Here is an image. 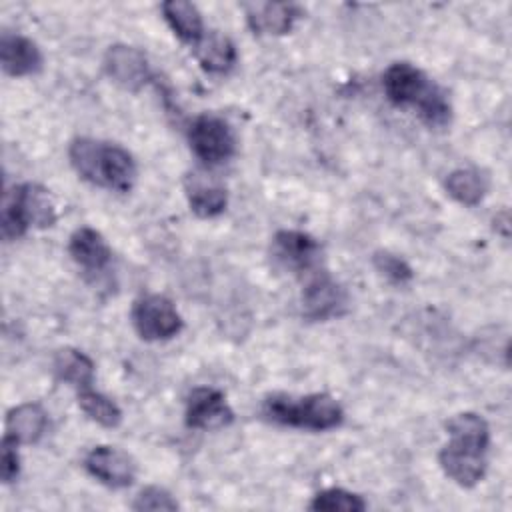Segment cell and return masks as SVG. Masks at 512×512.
<instances>
[{"label":"cell","mask_w":512,"mask_h":512,"mask_svg":"<svg viewBox=\"0 0 512 512\" xmlns=\"http://www.w3.org/2000/svg\"><path fill=\"white\" fill-rule=\"evenodd\" d=\"M382 86L392 104L414 106L430 128H444L450 124L452 106L446 94L410 62L390 64L382 76Z\"/></svg>","instance_id":"3957f363"},{"label":"cell","mask_w":512,"mask_h":512,"mask_svg":"<svg viewBox=\"0 0 512 512\" xmlns=\"http://www.w3.org/2000/svg\"><path fill=\"white\" fill-rule=\"evenodd\" d=\"M186 196L190 210L200 218H214L222 214L228 204V194L222 186L210 184L196 176L186 180Z\"/></svg>","instance_id":"ffe728a7"},{"label":"cell","mask_w":512,"mask_h":512,"mask_svg":"<svg viewBox=\"0 0 512 512\" xmlns=\"http://www.w3.org/2000/svg\"><path fill=\"white\" fill-rule=\"evenodd\" d=\"M450 440L438 452L444 474L462 488L476 486L486 474L490 444L488 422L476 412H460L446 424Z\"/></svg>","instance_id":"6da1fadb"},{"label":"cell","mask_w":512,"mask_h":512,"mask_svg":"<svg viewBox=\"0 0 512 512\" xmlns=\"http://www.w3.org/2000/svg\"><path fill=\"white\" fill-rule=\"evenodd\" d=\"M68 252L72 260L86 272H100L112 260V250L108 242L98 230L90 226H82L70 236Z\"/></svg>","instance_id":"9a60e30c"},{"label":"cell","mask_w":512,"mask_h":512,"mask_svg":"<svg viewBox=\"0 0 512 512\" xmlns=\"http://www.w3.org/2000/svg\"><path fill=\"white\" fill-rule=\"evenodd\" d=\"M262 414L276 424L324 432L342 424L344 410L330 394H308V396H268L262 404Z\"/></svg>","instance_id":"277c9868"},{"label":"cell","mask_w":512,"mask_h":512,"mask_svg":"<svg viewBox=\"0 0 512 512\" xmlns=\"http://www.w3.org/2000/svg\"><path fill=\"white\" fill-rule=\"evenodd\" d=\"M374 266L382 276H386L390 282H396V284H404L412 278V268L400 256L390 252H376Z\"/></svg>","instance_id":"cb8c5ba5"},{"label":"cell","mask_w":512,"mask_h":512,"mask_svg":"<svg viewBox=\"0 0 512 512\" xmlns=\"http://www.w3.org/2000/svg\"><path fill=\"white\" fill-rule=\"evenodd\" d=\"M132 324L144 340H168L182 330V318L164 294H146L132 306Z\"/></svg>","instance_id":"52a82bcc"},{"label":"cell","mask_w":512,"mask_h":512,"mask_svg":"<svg viewBox=\"0 0 512 512\" xmlns=\"http://www.w3.org/2000/svg\"><path fill=\"white\" fill-rule=\"evenodd\" d=\"M346 306V292L326 274L314 272L302 290V310L310 320H328Z\"/></svg>","instance_id":"7c38bea8"},{"label":"cell","mask_w":512,"mask_h":512,"mask_svg":"<svg viewBox=\"0 0 512 512\" xmlns=\"http://www.w3.org/2000/svg\"><path fill=\"white\" fill-rule=\"evenodd\" d=\"M58 380L84 390L94 382V362L76 348H60L52 362Z\"/></svg>","instance_id":"d6986e66"},{"label":"cell","mask_w":512,"mask_h":512,"mask_svg":"<svg viewBox=\"0 0 512 512\" xmlns=\"http://www.w3.org/2000/svg\"><path fill=\"white\" fill-rule=\"evenodd\" d=\"M56 222V208L48 190L40 184H20L4 194L0 228L6 240H16L28 228H50Z\"/></svg>","instance_id":"5b68a950"},{"label":"cell","mask_w":512,"mask_h":512,"mask_svg":"<svg viewBox=\"0 0 512 512\" xmlns=\"http://www.w3.org/2000/svg\"><path fill=\"white\" fill-rule=\"evenodd\" d=\"M308 508L316 512H362L366 510V500L344 488H328L318 492Z\"/></svg>","instance_id":"603a6c76"},{"label":"cell","mask_w":512,"mask_h":512,"mask_svg":"<svg viewBox=\"0 0 512 512\" xmlns=\"http://www.w3.org/2000/svg\"><path fill=\"white\" fill-rule=\"evenodd\" d=\"M194 54L200 66L212 74L228 72L236 62V46L234 42L220 32H208L194 44Z\"/></svg>","instance_id":"e0dca14e"},{"label":"cell","mask_w":512,"mask_h":512,"mask_svg":"<svg viewBox=\"0 0 512 512\" xmlns=\"http://www.w3.org/2000/svg\"><path fill=\"white\" fill-rule=\"evenodd\" d=\"M0 64L8 76H28L42 68V52L30 38L2 32Z\"/></svg>","instance_id":"5bb4252c"},{"label":"cell","mask_w":512,"mask_h":512,"mask_svg":"<svg viewBox=\"0 0 512 512\" xmlns=\"http://www.w3.org/2000/svg\"><path fill=\"white\" fill-rule=\"evenodd\" d=\"M78 406L90 420L104 428H116L122 422V410L118 404L108 396L92 390V386L78 390Z\"/></svg>","instance_id":"7402d4cb"},{"label":"cell","mask_w":512,"mask_h":512,"mask_svg":"<svg viewBox=\"0 0 512 512\" xmlns=\"http://www.w3.org/2000/svg\"><path fill=\"white\" fill-rule=\"evenodd\" d=\"M162 14L172 32L186 44H198L204 36V22L198 8L186 0H168L162 4Z\"/></svg>","instance_id":"ac0fdd59"},{"label":"cell","mask_w":512,"mask_h":512,"mask_svg":"<svg viewBox=\"0 0 512 512\" xmlns=\"http://www.w3.org/2000/svg\"><path fill=\"white\" fill-rule=\"evenodd\" d=\"M68 158L76 174L94 186L130 192L136 182V162L132 154L118 144L76 138L68 148Z\"/></svg>","instance_id":"7a4b0ae2"},{"label":"cell","mask_w":512,"mask_h":512,"mask_svg":"<svg viewBox=\"0 0 512 512\" xmlns=\"http://www.w3.org/2000/svg\"><path fill=\"white\" fill-rule=\"evenodd\" d=\"M134 510H150V512H160V510H176L178 508V502L172 498L170 492H166L164 488H158V486H148L144 488L134 504H132Z\"/></svg>","instance_id":"d4e9b609"},{"label":"cell","mask_w":512,"mask_h":512,"mask_svg":"<svg viewBox=\"0 0 512 512\" xmlns=\"http://www.w3.org/2000/svg\"><path fill=\"white\" fill-rule=\"evenodd\" d=\"M48 426V416L44 408L36 402H26L12 408L6 414V434L18 444H32L40 440Z\"/></svg>","instance_id":"2e32d148"},{"label":"cell","mask_w":512,"mask_h":512,"mask_svg":"<svg viewBox=\"0 0 512 512\" xmlns=\"http://www.w3.org/2000/svg\"><path fill=\"white\" fill-rule=\"evenodd\" d=\"M444 188L456 202L464 206H476L488 192V180L478 170L460 168L448 174Z\"/></svg>","instance_id":"44dd1931"},{"label":"cell","mask_w":512,"mask_h":512,"mask_svg":"<svg viewBox=\"0 0 512 512\" xmlns=\"http://www.w3.org/2000/svg\"><path fill=\"white\" fill-rule=\"evenodd\" d=\"M234 420L226 396L210 386L194 388L186 400V426L194 430H220Z\"/></svg>","instance_id":"9c48e42d"},{"label":"cell","mask_w":512,"mask_h":512,"mask_svg":"<svg viewBox=\"0 0 512 512\" xmlns=\"http://www.w3.org/2000/svg\"><path fill=\"white\" fill-rule=\"evenodd\" d=\"M86 472L110 488H126L136 478L134 460L112 446H96L84 458Z\"/></svg>","instance_id":"8fae6325"},{"label":"cell","mask_w":512,"mask_h":512,"mask_svg":"<svg viewBox=\"0 0 512 512\" xmlns=\"http://www.w3.org/2000/svg\"><path fill=\"white\" fill-rule=\"evenodd\" d=\"M104 70L114 84L130 92H138L152 76L146 56L138 48L126 44H114L106 50Z\"/></svg>","instance_id":"30bf717a"},{"label":"cell","mask_w":512,"mask_h":512,"mask_svg":"<svg viewBox=\"0 0 512 512\" xmlns=\"http://www.w3.org/2000/svg\"><path fill=\"white\" fill-rule=\"evenodd\" d=\"M298 18H302V8L292 2L246 4V20L258 34H286Z\"/></svg>","instance_id":"4fadbf2b"},{"label":"cell","mask_w":512,"mask_h":512,"mask_svg":"<svg viewBox=\"0 0 512 512\" xmlns=\"http://www.w3.org/2000/svg\"><path fill=\"white\" fill-rule=\"evenodd\" d=\"M188 142L198 160L208 166L230 160L236 152V138L230 124L214 114H200L188 130Z\"/></svg>","instance_id":"8992f818"},{"label":"cell","mask_w":512,"mask_h":512,"mask_svg":"<svg viewBox=\"0 0 512 512\" xmlns=\"http://www.w3.org/2000/svg\"><path fill=\"white\" fill-rule=\"evenodd\" d=\"M272 256L294 274H314L320 264L322 248L306 232L280 230L272 240Z\"/></svg>","instance_id":"ba28073f"},{"label":"cell","mask_w":512,"mask_h":512,"mask_svg":"<svg viewBox=\"0 0 512 512\" xmlns=\"http://www.w3.org/2000/svg\"><path fill=\"white\" fill-rule=\"evenodd\" d=\"M2 480L6 484L14 482L20 472V456H18V442L10 440L8 436L2 438Z\"/></svg>","instance_id":"484cf974"}]
</instances>
